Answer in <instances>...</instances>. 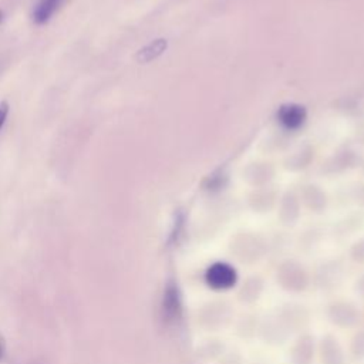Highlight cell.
Here are the masks:
<instances>
[{
    "label": "cell",
    "instance_id": "obj_8",
    "mask_svg": "<svg viewBox=\"0 0 364 364\" xmlns=\"http://www.w3.org/2000/svg\"><path fill=\"white\" fill-rule=\"evenodd\" d=\"M1 20H3V11L0 10V21H1Z\"/></svg>",
    "mask_w": 364,
    "mask_h": 364
},
{
    "label": "cell",
    "instance_id": "obj_2",
    "mask_svg": "<svg viewBox=\"0 0 364 364\" xmlns=\"http://www.w3.org/2000/svg\"><path fill=\"white\" fill-rule=\"evenodd\" d=\"M279 121L287 129H297L306 119V109L297 104H286L279 108Z\"/></svg>",
    "mask_w": 364,
    "mask_h": 364
},
{
    "label": "cell",
    "instance_id": "obj_5",
    "mask_svg": "<svg viewBox=\"0 0 364 364\" xmlns=\"http://www.w3.org/2000/svg\"><path fill=\"white\" fill-rule=\"evenodd\" d=\"M226 176L222 175V173H218V175H213L208 179V188L209 189H219L223 186V182H225Z\"/></svg>",
    "mask_w": 364,
    "mask_h": 364
},
{
    "label": "cell",
    "instance_id": "obj_1",
    "mask_svg": "<svg viewBox=\"0 0 364 364\" xmlns=\"http://www.w3.org/2000/svg\"><path fill=\"white\" fill-rule=\"evenodd\" d=\"M206 280L209 286L215 289H228L235 283L236 273L226 263H215L209 267L206 273Z\"/></svg>",
    "mask_w": 364,
    "mask_h": 364
},
{
    "label": "cell",
    "instance_id": "obj_7",
    "mask_svg": "<svg viewBox=\"0 0 364 364\" xmlns=\"http://www.w3.org/2000/svg\"><path fill=\"white\" fill-rule=\"evenodd\" d=\"M4 354H6V347H4V343H3V340L0 337V361L4 358Z\"/></svg>",
    "mask_w": 364,
    "mask_h": 364
},
{
    "label": "cell",
    "instance_id": "obj_3",
    "mask_svg": "<svg viewBox=\"0 0 364 364\" xmlns=\"http://www.w3.org/2000/svg\"><path fill=\"white\" fill-rule=\"evenodd\" d=\"M63 3L64 0H38L31 11L33 21L36 24L47 23Z\"/></svg>",
    "mask_w": 364,
    "mask_h": 364
},
{
    "label": "cell",
    "instance_id": "obj_6",
    "mask_svg": "<svg viewBox=\"0 0 364 364\" xmlns=\"http://www.w3.org/2000/svg\"><path fill=\"white\" fill-rule=\"evenodd\" d=\"M7 114H9V104L6 101H3V102H0V129L6 122Z\"/></svg>",
    "mask_w": 364,
    "mask_h": 364
},
{
    "label": "cell",
    "instance_id": "obj_4",
    "mask_svg": "<svg viewBox=\"0 0 364 364\" xmlns=\"http://www.w3.org/2000/svg\"><path fill=\"white\" fill-rule=\"evenodd\" d=\"M166 46H168V43H166L165 38H156V40H154L152 43H149L148 46L142 47V48L136 53L135 58H136V61L141 63V64L149 63V61L155 60L156 57H159V55L165 51Z\"/></svg>",
    "mask_w": 364,
    "mask_h": 364
}]
</instances>
